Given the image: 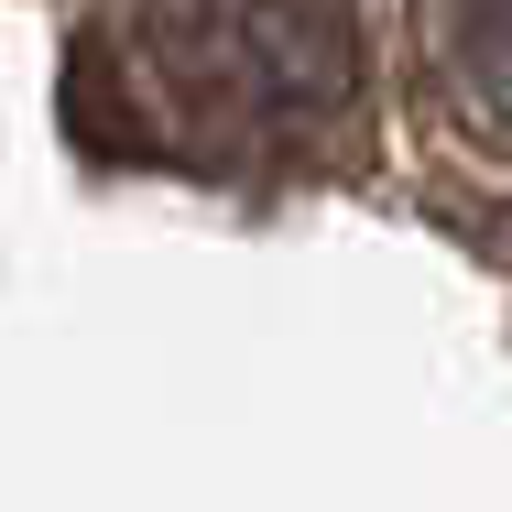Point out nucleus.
Masks as SVG:
<instances>
[{
	"label": "nucleus",
	"mask_w": 512,
	"mask_h": 512,
	"mask_svg": "<svg viewBox=\"0 0 512 512\" xmlns=\"http://www.w3.org/2000/svg\"><path fill=\"white\" fill-rule=\"evenodd\" d=\"M66 109L120 164L197 186H306L371 142L360 0H99Z\"/></svg>",
	"instance_id": "nucleus-1"
},
{
	"label": "nucleus",
	"mask_w": 512,
	"mask_h": 512,
	"mask_svg": "<svg viewBox=\"0 0 512 512\" xmlns=\"http://www.w3.org/2000/svg\"><path fill=\"white\" fill-rule=\"evenodd\" d=\"M414 66L480 153H512V0H414Z\"/></svg>",
	"instance_id": "nucleus-2"
}]
</instances>
